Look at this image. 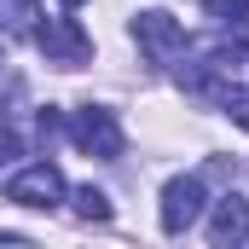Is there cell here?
<instances>
[{"mask_svg":"<svg viewBox=\"0 0 249 249\" xmlns=\"http://www.w3.org/2000/svg\"><path fill=\"white\" fill-rule=\"evenodd\" d=\"M70 139H75V151L81 157H99V162H116L122 157V122L110 116V110H99V105H81L75 116H70Z\"/></svg>","mask_w":249,"mask_h":249,"instance_id":"obj_1","label":"cell"},{"mask_svg":"<svg viewBox=\"0 0 249 249\" xmlns=\"http://www.w3.org/2000/svg\"><path fill=\"white\" fill-rule=\"evenodd\" d=\"M35 47L47 53V64H58V70H81V64L93 58V35L75 18H47L35 29Z\"/></svg>","mask_w":249,"mask_h":249,"instance_id":"obj_2","label":"cell"},{"mask_svg":"<svg viewBox=\"0 0 249 249\" xmlns=\"http://www.w3.org/2000/svg\"><path fill=\"white\" fill-rule=\"evenodd\" d=\"M133 41H139V53L151 64L186 58V29H180V18H168V12H139V18H133Z\"/></svg>","mask_w":249,"mask_h":249,"instance_id":"obj_3","label":"cell"},{"mask_svg":"<svg viewBox=\"0 0 249 249\" xmlns=\"http://www.w3.org/2000/svg\"><path fill=\"white\" fill-rule=\"evenodd\" d=\"M203 214V174H174L162 186V232L168 238H186Z\"/></svg>","mask_w":249,"mask_h":249,"instance_id":"obj_4","label":"cell"},{"mask_svg":"<svg viewBox=\"0 0 249 249\" xmlns=\"http://www.w3.org/2000/svg\"><path fill=\"white\" fill-rule=\"evenodd\" d=\"M64 197V174L53 162H29L6 180V203H23V209H58Z\"/></svg>","mask_w":249,"mask_h":249,"instance_id":"obj_5","label":"cell"},{"mask_svg":"<svg viewBox=\"0 0 249 249\" xmlns=\"http://www.w3.org/2000/svg\"><path fill=\"white\" fill-rule=\"evenodd\" d=\"M249 238V203L244 197H220L214 203V220H209V244H244Z\"/></svg>","mask_w":249,"mask_h":249,"instance_id":"obj_6","label":"cell"},{"mask_svg":"<svg viewBox=\"0 0 249 249\" xmlns=\"http://www.w3.org/2000/svg\"><path fill=\"white\" fill-rule=\"evenodd\" d=\"M75 214H81V220H110V197L99 186H81L75 191Z\"/></svg>","mask_w":249,"mask_h":249,"instance_id":"obj_7","label":"cell"},{"mask_svg":"<svg viewBox=\"0 0 249 249\" xmlns=\"http://www.w3.org/2000/svg\"><path fill=\"white\" fill-rule=\"evenodd\" d=\"M203 12H209L214 23H232V29H238L249 18V0H203Z\"/></svg>","mask_w":249,"mask_h":249,"instance_id":"obj_8","label":"cell"},{"mask_svg":"<svg viewBox=\"0 0 249 249\" xmlns=\"http://www.w3.org/2000/svg\"><path fill=\"white\" fill-rule=\"evenodd\" d=\"M18 151H23V145H18V133L0 122V162H6V157H18Z\"/></svg>","mask_w":249,"mask_h":249,"instance_id":"obj_9","label":"cell"},{"mask_svg":"<svg viewBox=\"0 0 249 249\" xmlns=\"http://www.w3.org/2000/svg\"><path fill=\"white\" fill-rule=\"evenodd\" d=\"M58 6H64V12H75V6H81V0H58Z\"/></svg>","mask_w":249,"mask_h":249,"instance_id":"obj_10","label":"cell"},{"mask_svg":"<svg viewBox=\"0 0 249 249\" xmlns=\"http://www.w3.org/2000/svg\"><path fill=\"white\" fill-rule=\"evenodd\" d=\"M0 64H6V41H0Z\"/></svg>","mask_w":249,"mask_h":249,"instance_id":"obj_11","label":"cell"}]
</instances>
